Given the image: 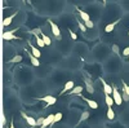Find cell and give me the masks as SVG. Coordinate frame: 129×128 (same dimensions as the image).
<instances>
[{"instance_id": "10", "label": "cell", "mask_w": 129, "mask_h": 128, "mask_svg": "<svg viewBox=\"0 0 129 128\" xmlns=\"http://www.w3.org/2000/svg\"><path fill=\"white\" fill-rule=\"evenodd\" d=\"M75 87V83L72 82V80H69L66 84H64V87H63V89L61 91V94H64V93H67V92H70L72 88Z\"/></svg>"}, {"instance_id": "32", "label": "cell", "mask_w": 129, "mask_h": 128, "mask_svg": "<svg viewBox=\"0 0 129 128\" xmlns=\"http://www.w3.org/2000/svg\"><path fill=\"white\" fill-rule=\"evenodd\" d=\"M128 60H129V57H128Z\"/></svg>"}, {"instance_id": "17", "label": "cell", "mask_w": 129, "mask_h": 128, "mask_svg": "<svg viewBox=\"0 0 129 128\" xmlns=\"http://www.w3.org/2000/svg\"><path fill=\"white\" fill-rule=\"evenodd\" d=\"M8 62H9V63H18V62H22V56H21V55H16V56H13L12 58H10Z\"/></svg>"}, {"instance_id": "2", "label": "cell", "mask_w": 129, "mask_h": 128, "mask_svg": "<svg viewBox=\"0 0 129 128\" xmlns=\"http://www.w3.org/2000/svg\"><path fill=\"white\" fill-rule=\"evenodd\" d=\"M48 23L50 25V29H52V33H53V35H54L57 39H61V30H59V27L53 22V21H48Z\"/></svg>"}, {"instance_id": "14", "label": "cell", "mask_w": 129, "mask_h": 128, "mask_svg": "<svg viewBox=\"0 0 129 128\" xmlns=\"http://www.w3.org/2000/svg\"><path fill=\"white\" fill-rule=\"evenodd\" d=\"M76 10H78L79 16L81 17V19L84 21V22H87V21H89V19H90V16H89L87 12H84V10H81L80 8H76Z\"/></svg>"}, {"instance_id": "19", "label": "cell", "mask_w": 129, "mask_h": 128, "mask_svg": "<svg viewBox=\"0 0 129 128\" xmlns=\"http://www.w3.org/2000/svg\"><path fill=\"white\" fill-rule=\"evenodd\" d=\"M107 119L109 120H114L115 119V113H114L112 108H107Z\"/></svg>"}, {"instance_id": "31", "label": "cell", "mask_w": 129, "mask_h": 128, "mask_svg": "<svg viewBox=\"0 0 129 128\" xmlns=\"http://www.w3.org/2000/svg\"><path fill=\"white\" fill-rule=\"evenodd\" d=\"M128 35H129V31H128Z\"/></svg>"}, {"instance_id": "9", "label": "cell", "mask_w": 129, "mask_h": 128, "mask_svg": "<svg viewBox=\"0 0 129 128\" xmlns=\"http://www.w3.org/2000/svg\"><path fill=\"white\" fill-rule=\"evenodd\" d=\"M28 45H30V49H31V55L34 56V57H36V58L39 60V58L41 57V53H40V49H39V48H36L35 45H32V44H31L30 41H28Z\"/></svg>"}, {"instance_id": "12", "label": "cell", "mask_w": 129, "mask_h": 128, "mask_svg": "<svg viewBox=\"0 0 129 128\" xmlns=\"http://www.w3.org/2000/svg\"><path fill=\"white\" fill-rule=\"evenodd\" d=\"M119 22H120V19H116V21H114V22L109 23V25H107V26L105 27V31H106L107 34H109V33H112L114 29H115V26H116L117 23H119Z\"/></svg>"}, {"instance_id": "27", "label": "cell", "mask_w": 129, "mask_h": 128, "mask_svg": "<svg viewBox=\"0 0 129 128\" xmlns=\"http://www.w3.org/2000/svg\"><path fill=\"white\" fill-rule=\"evenodd\" d=\"M123 57H129V47H126L124 50H123Z\"/></svg>"}, {"instance_id": "30", "label": "cell", "mask_w": 129, "mask_h": 128, "mask_svg": "<svg viewBox=\"0 0 129 128\" xmlns=\"http://www.w3.org/2000/svg\"><path fill=\"white\" fill-rule=\"evenodd\" d=\"M9 128H16V127H14V122H13V120L10 122V125H9Z\"/></svg>"}, {"instance_id": "1", "label": "cell", "mask_w": 129, "mask_h": 128, "mask_svg": "<svg viewBox=\"0 0 129 128\" xmlns=\"http://www.w3.org/2000/svg\"><path fill=\"white\" fill-rule=\"evenodd\" d=\"M111 97L114 100V104H116L117 106H120L123 104V98H121V94L119 92V89H117L116 87H114L112 85V93H111Z\"/></svg>"}, {"instance_id": "3", "label": "cell", "mask_w": 129, "mask_h": 128, "mask_svg": "<svg viewBox=\"0 0 129 128\" xmlns=\"http://www.w3.org/2000/svg\"><path fill=\"white\" fill-rule=\"evenodd\" d=\"M21 115H22V118L26 120V123L30 125V127H36V120L32 118V116H30V115H27L25 111H21Z\"/></svg>"}, {"instance_id": "8", "label": "cell", "mask_w": 129, "mask_h": 128, "mask_svg": "<svg viewBox=\"0 0 129 128\" xmlns=\"http://www.w3.org/2000/svg\"><path fill=\"white\" fill-rule=\"evenodd\" d=\"M53 118H54V114H50V115L47 116V118H44V120H43L40 128H47L48 125H52L53 124Z\"/></svg>"}, {"instance_id": "18", "label": "cell", "mask_w": 129, "mask_h": 128, "mask_svg": "<svg viewBox=\"0 0 129 128\" xmlns=\"http://www.w3.org/2000/svg\"><path fill=\"white\" fill-rule=\"evenodd\" d=\"M83 87H80V85H78V87H74L70 92H69V94H80L81 92H83Z\"/></svg>"}, {"instance_id": "6", "label": "cell", "mask_w": 129, "mask_h": 128, "mask_svg": "<svg viewBox=\"0 0 129 128\" xmlns=\"http://www.w3.org/2000/svg\"><path fill=\"white\" fill-rule=\"evenodd\" d=\"M14 33H16V30H13V31H4V33H3V39H4V40H14V39H19L18 36L14 35Z\"/></svg>"}, {"instance_id": "28", "label": "cell", "mask_w": 129, "mask_h": 128, "mask_svg": "<svg viewBox=\"0 0 129 128\" xmlns=\"http://www.w3.org/2000/svg\"><path fill=\"white\" fill-rule=\"evenodd\" d=\"M121 94V98H123V101H129V96L125 93V92H123V93H120Z\"/></svg>"}, {"instance_id": "20", "label": "cell", "mask_w": 129, "mask_h": 128, "mask_svg": "<svg viewBox=\"0 0 129 128\" xmlns=\"http://www.w3.org/2000/svg\"><path fill=\"white\" fill-rule=\"evenodd\" d=\"M89 115H90V114H89V111H84V113L80 115V119L78 120V124H80V123H81V122H84V120H87V119L89 118Z\"/></svg>"}, {"instance_id": "15", "label": "cell", "mask_w": 129, "mask_h": 128, "mask_svg": "<svg viewBox=\"0 0 129 128\" xmlns=\"http://www.w3.org/2000/svg\"><path fill=\"white\" fill-rule=\"evenodd\" d=\"M39 35H40V38H41L43 43H44V44H45V47H47V45H50V44H52V40H50V38H49L48 35L43 34V33H39Z\"/></svg>"}, {"instance_id": "11", "label": "cell", "mask_w": 129, "mask_h": 128, "mask_svg": "<svg viewBox=\"0 0 129 128\" xmlns=\"http://www.w3.org/2000/svg\"><path fill=\"white\" fill-rule=\"evenodd\" d=\"M80 96V97L85 101V102H87L88 104V106H89V108H92L93 110H95V109H98V104H97L95 101H93V100H89V98H87V97H83V96H81V93L79 94Z\"/></svg>"}, {"instance_id": "16", "label": "cell", "mask_w": 129, "mask_h": 128, "mask_svg": "<svg viewBox=\"0 0 129 128\" xmlns=\"http://www.w3.org/2000/svg\"><path fill=\"white\" fill-rule=\"evenodd\" d=\"M105 102H106V105H107V108H112V105H114V100H112L111 96L105 94Z\"/></svg>"}, {"instance_id": "21", "label": "cell", "mask_w": 129, "mask_h": 128, "mask_svg": "<svg viewBox=\"0 0 129 128\" xmlns=\"http://www.w3.org/2000/svg\"><path fill=\"white\" fill-rule=\"evenodd\" d=\"M62 113H57L54 114V118H53V123H56V122H61L62 120Z\"/></svg>"}, {"instance_id": "5", "label": "cell", "mask_w": 129, "mask_h": 128, "mask_svg": "<svg viewBox=\"0 0 129 128\" xmlns=\"http://www.w3.org/2000/svg\"><path fill=\"white\" fill-rule=\"evenodd\" d=\"M17 17V13H13V14H10V16H8V17H5L4 19H3V27H8V26H10L12 25V22H13V19Z\"/></svg>"}, {"instance_id": "29", "label": "cell", "mask_w": 129, "mask_h": 128, "mask_svg": "<svg viewBox=\"0 0 129 128\" xmlns=\"http://www.w3.org/2000/svg\"><path fill=\"white\" fill-rule=\"evenodd\" d=\"M112 49H114L115 53H117V55H119V48H117V45H112Z\"/></svg>"}, {"instance_id": "26", "label": "cell", "mask_w": 129, "mask_h": 128, "mask_svg": "<svg viewBox=\"0 0 129 128\" xmlns=\"http://www.w3.org/2000/svg\"><path fill=\"white\" fill-rule=\"evenodd\" d=\"M123 88H124V92L129 96V85H128L125 82H123Z\"/></svg>"}, {"instance_id": "4", "label": "cell", "mask_w": 129, "mask_h": 128, "mask_svg": "<svg viewBox=\"0 0 129 128\" xmlns=\"http://www.w3.org/2000/svg\"><path fill=\"white\" fill-rule=\"evenodd\" d=\"M39 100H41V101L47 102V108H48V106H50V105H53V104H56V102H57V97H54V96H45V97H40Z\"/></svg>"}, {"instance_id": "23", "label": "cell", "mask_w": 129, "mask_h": 128, "mask_svg": "<svg viewBox=\"0 0 129 128\" xmlns=\"http://www.w3.org/2000/svg\"><path fill=\"white\" fill-rule=\"evenodd\" d=\"M78 26L80 27V30L83 31V33H84V34H85V33H87V30H88V29H87V27H85V26H84V23H83V22H80V21H78Z\"/></svg>"}, {"instance_id": "13", "label": "cell", "mask_w": 129, "mask_h": 128, "mask_svg": "<svg viewBox=\"0 0 129 128\" xmlns=\"http://www.w3.org/2000/svg\"><path fill=\"white\" fill-rule=\"evenodd\" d=\"M25 52H26V55L30 57V61H31V63H32V66H36V67H38V66H40V61H39L36 57H34V56H32V55H31V53H30L28 50H25Z\"/></svg>"}, {"instance_id": "25", "label": "cell", "mask_w": 129, "mask_h": 128, "mask_svg": "<svg viewBox=\"0 0 129 128\" xmlns=\"http://www.w3.org/2000/svg\"><path fill=\"white\" fill-rule=\"evenodd\" d=\"M69 34L71 35V39H72V40H78V35L75 34L72 30H70V29H69Z\"/></svg>"}, {"instance_id": "24", "label": "cell", "mask_w": 129, "mask_h": 128, "mask_svg": "<svg viewBox=\"0 0 129 128\" xmlns=\"http://www.w3.org/2000/svg\"><path fill=\"white\" fill-rule=\"evenodd\" d=\"M84 26L87 27V29H93V27H94V23L89 19V21H87V22H84Z\"/></svg>"}, {"instance_id": "7", "label": "cell", "mask_w": 129, "mask_h": 128, "mask_svg": "<svg viewBox=\"0 0 129 128\" xmlns=\"http://www.w3.org/2000/svg\"><path fill=\"white\" fill-rule=\"evenodd\" d=\"M100 80H101V83H102V85H103L105 94H109V96H111V93H112V85H110L109 83H106L103 78H100Z\"/></svg>"}, {"instance_id": "22", "label": "cell", "mask_w": 129, "mask_h": 128, "mask_svg": "<svg viewBox=\"0 0 129 128\" xmlns=\"http://www.w3.org/2000/svg\"><path fill=\"white\" fill-rule=\"evenodd\" d=\"M85 85H87V91L89 93H94V88H93V85L88 82V80H85Z\"/></svg>"}]
</instances>
